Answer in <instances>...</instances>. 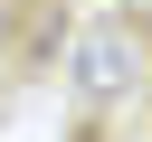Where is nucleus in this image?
<instances>
[{
	"instance_id": "obj_2",
	"label": "nucleus",
	"mask_w": 152,
	"mask_h": 142,
	"mask_svg": "<svg viewBox=\"0 0 152 142\" xmlns=\"http://www.w3.org/2000/svg\"><path fill=\"white\" fill-rule=\"evenodd\" d=\"M142 142H152V133H142Z\"/></svg>"
},
{
	"instance_id": "obj_1",
	"label": "nucleus",
	"mask_w": 152,
	"mask_h": 142,
	"mask_svg": "<svg viewBox=\"0 0 152 142\" xmlns=\"http://www.w3.org/2000/svg\"><path fill=\"white\" fill-rule=\"evenodd\" d=\"M152 76V47H142V19H86L76 47H66V85H76V114H124Z\"/></svg>"
}]
</instances>
